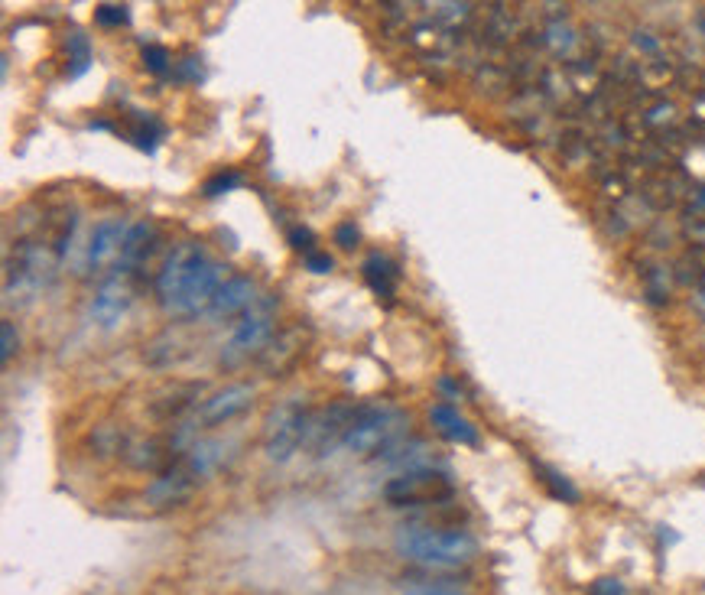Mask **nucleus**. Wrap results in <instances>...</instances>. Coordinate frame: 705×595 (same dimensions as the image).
<instances>
[{"instance_id":"obj_1","label":"nucleus","mask_w":705,"mask_h":595,"mask_svg":"<svg viewBox=\"0 0 705 595\" xmlns=\"http://www.w3.org/2000/svg\"><path fill=\"white\" fill-rule=\"evenodd\" d=\"M394 550L410 563L455 569L472 563L478 556V540L465 530H442V527H400L394 537Z\"/></svg>"},{"instance_id":"obj_2","label":"nucleus","mask_w":705,"mask_h":595,"mask_svg":"<svg viewBox=\"0 0 705 595\" xmlns=\"http://www.w3.org/2000/svg\"><path fill=\"white\" fill-rule=\"evenodd\" d=\"M407 430V413L390 404H361L351 413V423L342 436V446L348 452H384L394 443H400Z\"/></svg>"},{"instance_id":"obj_3","label":"nucleus","mask_w":705,"mask_h":595,"mask_svg":"<svg viewBox=\"0 0 705 595\" xmlns=\"http://www.w3.org/2000/svg\"><path fill=\"white\" fill-rule=\"evenodd\" d=\"M309 423L312 413L306 410V404L299 397L283 400L267 417V459L270 462H290L293 452H299V446H306L309 439Z\"/></svg>"},{"instance_id":"obj_4","label":"nucleus","mask_w":705,"mask_h":595,"mask_svg":"<svg viewBox=\"0 0 705 595\" xmlns=\"http://www.w3.org/2000/svg\"><path fill=\"white\" fill-rule=\"evenodd\" d=\"M208 264V254L199 241H182L179 248L169 251V257L163 261L160 267V274H156V283H153V290H156V300H160V306L166 309H173V303L182 296V290L189 287L192 277L199 274V270Z\"/></svg>"},{"instance_id":"obj_5","label":"nucleus","mask_w":705,"mask_h":595,"mask_svg":"<svg viewBox=\"0 0 705 595\" xmlns=\"http://www.w3.org/2000/svg\"><path fill=\"white\" fill-rule=\"evenodd\" d=\"M273 296H257V303L241 316V322L231 332V342L225 348L228 358H241L251 355L257 348H264L270 342L273 329H277V319H273Z\"/></svg>"},{"instance_id":"obj_6","label":"nucleus","mask_w":705,"mask_h":595,"mask_svg":"<svg viewBox=\"0 0 705 595\" xmlns=\"http://www.w3.org/2000/svg\"><path fill=\"white\" fill-rule=\"evenodd\" d=\"M228 280H231V274H228L225 264L208 261V264L199 270V274L192 277L189 287L182 290V296L173 303V309H169V313H176V316H199V313H205V309L212 306L215 293L225 287Z\"/></svg>"},{"instance_id":"obj_7","label":"nucleus","mask_w":705,"mask_h":595,"mask_svg":"<svg viewBox=\"0 0 705 595\" xmlns=\"http://www.w3.org/2000/svg\"><path fill=\"white\" fill-rule=\"evenodd\" d=\"M251 404H254V387L251 384H231V387H225V391L202 400L189 420L199 426V430L202 426H221V423L238 417V413H244Z\"/></svg>"},{"instance_id":"obj_8","label":"nucleus","mask_w":705,"mask_h":595,"mask_svg":"<svg viewBox=\"0 0 705 595\" xmlns=\"http://www.w3.org/2000/svg\"><path fill=\"white\" fill-rule=\"evenodd\" d=\"M127 222L121 215H111V218H101L91 231L88 238V248H85V267L91 274H101L104 267L114 264L117 257H121V244L127 238Z\"/></svg>"},{"instance_id":"obj_9","label":"nucleus","mask_w":705,"mask_h":595,"mask_svg":"<svg viewBox=\"0 0 705 595\" xmlns=\"http://www.w3.org/2000/svg\"><path fill=\"white\" fill-rule=\"evenodd\" d=\"M127 306H130L127 274L114 270V274L98 287L95 300H91V319H95L101 329H114L117 322H121V316L127 313Z\"/></svg>"},{"instance_id":"obj_10","label":"nucleus","mask_w":705,"mask_h":595,"mask_svg":"<svg viewBox=\"0 0 705 595\" xmlns=\"http://www.w3.org/2000/svg\"><path fill=\"white\" fill-rule=\"evenodd\" d=\"M192 482L195 478L189 475L186 465H176V469L153 478L147 491H143V501H147L150 508H173V504H182L192 495Z\"/></svg>"},{"instance_id":"obj_11","label":"nucleus","mask_w":705,"mask_h":595,"mask_svg":"<svg viewBox=\"0 0 705 595\" xmlns=\"http://www.w3.org/2000/svg\"><path fill=\"white\" fill-rule=\"evenodd\" d=\"M257 303V287L251 277H231L225 287L215 293L212 306H208V313L215 319H228L234 313H247Z\"/></svg>"},{"instance_id":"obj_12","label":"nucleus","mask_w":705,"mask_h":595,"mask_svg":"<svg viewBox=\"0 0 705 595\" xmlns=\"http://www.w3.org/2000/svg\"><path fill=\"white\" fill-rule=\"evenodd\" d=\"M153 244H156V225L150 222V218H140V222H134V225L127 228V238L121 244V257H117V267L114 270L130 274V270L147 261V254H150Z\"/></svg>"},{"instance_id":"obj_13","label":"nucleus","mask_w":705,"mask_h":595,"mask_svg":"<svg viewBox=\"0 0 705 595\" xmlns=\"http://www.w3.org/2000/svg\"><path fill=\"white\" fill-rule=\"evenodd\" d=\"M429 423L436 426V433L439 436H446L449 443H459V446H478V430L472 423H468L459 410H455L452 404H433L429 407Z\"/></svg>"},{"instance_id":"obj_14","label":"nucleus","mask_w":705,"mask_h":595,"mask_svg":"<svg viewBox=\"0 0 705 595\" xmlns=\"http://www.w3.org/2000/svg\"><path fill=\"white\" fill-rule=\"evenodd\" d=\"M221 462H225V443H221V439H199V443L189 449L186 469H189V475L195 478V482H199V478L212 475Z\"/></svg>"},{"instance_id":"obj_15","label":"nucleus","mask_w":705,"mask_h":595,"mask_svg":"<svg viewBox=\"0 0 705 595\" xmlns=\"http://www.w3.org/2000/svg\"><path fill=\"white\" fill-rule=\"evenodd\" d=\"M361 270H364V280H368V287L377 296H384V300L394 296V283L400 280V267L390 261L387 254H371Z\"/></svg>"},{"instance_id":"obj_16","label":"nucleus","mask_w":705,"mask_h":595,"mask_svg":"<svg viewBox=\"0 0 705 595\" xmlns=\"http://www.w3.org/2000/svg\"><path fill=\"white\" fill-rule=\"evenodd\" d=\"M537 472H540V482L546 485V491H550L553 498L569 501V504L579 501V488L572 485L566 475H559L556 469H550V465H537Z\"/></svg>"},{"instance_id":"obj_17","label":"nucleus","mask_w":705,"mask_h":595,"mask_svg":"<svg viewBox=\"0 0 705 595\" xmlns=\"http://www.w3.org/2000/svg\"><path fill=\"white\" fill-rule=\"evenodd\" d=\"M540 43H543L546 49H553L556 56H569L572 46H576V33H572L563 20H553L550 27L540 33Z\"/></svg>"},{"instance_id":"obj_18","label":"nucleus","mask_w":705,"mask_h":595,"mask_svg":"<svg viewBox=\"0 0 705 595\" xmlns=\"http://www.w3.org/2000/svg\"><path fill=\"white\" fill-rule=\"evenodd\" d=\"M69 62H72L69 79H78V75H85L88 66H91V43L85 40L82 33H72V36H69Z\"/></svg>"},{"instance_id":"obj_19","label":"nucleus","mask_w":705,"mask_h":595,"mask_svg":"<svg viewBox=\"0 0 705 595\" xmlns=\"http://www.w3.org/2000/svg\"><path fill=\"white\" fill-rule=\"evenodd\" d=\"M673 118H676V108L670 105V101H654V105L641 114L644 127H654V131H660V134L673 124Z\"/></svg>"},{"instance_id":"obj_20","label":"nucleus","mask_w":705,"mask_h":595,"mask_svg":"<svg viewBox=\"0 0 705 595\" xmlns=\"http://www.w3.org/2000/svg\"><path fill=\"white\" fill-rule=\"evenodd\" d=\"M238 186H241V173L228 170V173H215L212 179H205L202 192H205L208 199H215V196H225V192L238 189Z\"/></svg>"},{"instance_id":"obj_21","label":"nucleus","mask_w":705,"mask_h":595,"mask_svg":"<svg viewBox=\"0 0 705 595\" xmlns=\"http://www.w3.org/2000/svg\"><path fill=\"white\" fill-rule=\"evenodd\" d=\"M143 66H147V72L153 75H166L169 72V49L166 46H143Z\"/></svg>"},{"instance_id":"obj_22","label":"nucleus","mask_w":705,"mask_h":595,"mask_svg":"<svg viewBox=\"0 0 705 595\" xmlns=\"http://www.w3.org/2000/svg\"><path fill=\"white\" fill-rule=\"evenodd\" d=\"M95 20L101 23V27H124V23H127V7L101 4V7H95Z\"/></svg>"},{"instance_id":"obj_23","label":"nucleus","mask_w":705,"mask_h":595,"mask_svg":"<svg viewBox=\"0 0 705 595\" xmlns=\"http://www.w3.org/2000/svg\"><path fill=\"white\" fill-rule=\"evenodd\" d=\"M17 345H20L17 329H13L10 319H4V322H0V361H4V365L13 358V352H17Z\"/></svg>"},{"instance_id":"obj_24","label":"nucleus","mask_w":705,"mask_h":595,"mask_svg":"<svg viewBox=\"0 0 705 595\" xmlns=\"http://www.w3.org/2000/svg\"><path fill=\"white\" fill-rule=\"evenodd\" d=\"M589 595H628V589H624V582L615 579V576H602V579H595L592 586H589Z\"/></svg>"},{"instance_id":"obj_25","label":"nucleus","mask_w":705,"mask_h":595,"mask_svg":"<svg viewBox=\"0 0 705 595\" xmlns=\"http://www.w3.org/2000/svg\"><path fill=\"white\" fill-rule=\"evenodd\" d=\"M332 267H335V261L329 254H322V251L306 254V270H312V274H332Z\"/></svg>"},{"instance_id":"obj_26","label":"nucleus","mask_w":705,"mask_h":595,"mask_svg":"<svg viewBox=\"0 0 705 595\" xmlns=\"http://www.w3.org/2000/svg\"><path fill=\"white\" fill-rule=\"evenodd\" d=\"M403 595H465V592L455 589L452 582H442V586H429V582H423V586H413Z\"/></svg>"},{"instance_id":"obj_27","label":"nucleus","mask_w":705,"mask_h":595,"mask_svg":"<svg viewBox=\"0 0 705 595\" xmlns=\"http://www.w3.org/2000/svg\"><path fill=\"white\" fill-rule=\"evenodd\" d=\"M468 14H472V4H442L436 10L439 20H465Z\"/></svg>"},{"instance_id":"obj_28","label":"nucleus","mask_w":705,"mask_h":595,"mask_svg":"<svg viewBox=\"0 0 705 595\" xmlns=\"http://www.w3.org/2000/svg\"><path fill=\"white\" fill-rule=\"evenodd\" d=\"M693 218H705V186L696 189L693 196H689V205H686V222H693Z\"/></svg>"},{"instance_id":"obj_29","label":"nucleus","mask_w":705,"mask_h":595,"mask_svg":"<svg viewBox=\"0 0 705 595\" xmlns=\"http://www.w3.org/2000/svg\"><path fill=\"white\" fill-rule=\"evenodd\" d=\"M335 241L342 244V248H355L358 244V228H355V222H342L335 228Z\"/></svg>"},{"instance_id":"obj_30","label":"nucleus","mask_w":705,"mask_h":595,"mask_svg":"<svg viewBox=\"0 0 705 595\" xmlns=\"http://www.w3.org/2000/svg\"><path fill=\"white\" fill-rule=\"evenodd\" d=\"M312 241H316V238H312L309 228H293V231H290V244H293L296 251L312 254Z\"/></svg>"},{"instance_id":"obj_31","label":"nucleus","mask_w":705,"mask_h":595,"mask_svg":"<svg viewBox=\"0 0 705 595\" xmlns=\"http://www.w3.org/2000/svg\"><path fill=\"white\" fill-rule=\"evenodd\" d=\"M634 46L644 49V53H650V56H660V43L654 40V33L637 30V33H634Z\"/></svg>"},{"instance_id":"obj_32","label":"nucleus","mask_w":705,"mask_h":595,"mask_svg":"<svg viewBox=\"0 0 705 595\" xmlns=\"http://www.w3.org/2000/svg\"><path fill=\"white\" fill-rule=\"evenodd\" d=\"M436 387H439V391L446 394V397H452V400H459V397H462V387L455 384L452 378H439V381H436Z\"/></svg>"},{"instance_id":"obj_33","label":"nucleus","mask_w":705,"mask_h":595,"mask_svg":"<svg viewBox=\"0 0 705 595\" xmlns=\"http://www.w3.org/2000/svg\"><path fill=\"white\" fill-rule=\"evenodd\" d=\"M176 75H179V79H199L202 72L195 69V59H186V62H182V66H179V72H176Z\"/></svg>"},{"instance_id":"obj_34","label":"nucleus","mask_w":705,"mask_h":595,"mask_svg":"<svg viewBox=\"0 0 705 595\" xmlns=\"http://www.w3.org/2000/svg\"><path fill=\"white\" fill-rule=\"evenodd\" d=\"M696 121H702V124H705V95H699V98H696Z\"/></svg>"},{"instance_id":"obj_35","label":"nucleus","mask_w":705,"mask_h":595,"mask_svg":"<svg viewBox=\"0 0 705 595\" xmlns=\"http://www.w3.org/2000/svg\"><path fill=\"white\" fill-rule=\"evenodd\" d=\"M696 23H699V27H702V33H705V10H702V14L696 17Z\"/></svg>"}]
</instances>
